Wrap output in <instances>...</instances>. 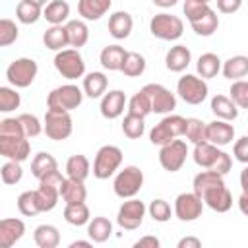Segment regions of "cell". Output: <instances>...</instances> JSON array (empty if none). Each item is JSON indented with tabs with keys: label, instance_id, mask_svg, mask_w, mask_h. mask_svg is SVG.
<instances>
[{
	"label": "cell",
	"instance_id": "obj_1",
	"mask_svg": "<svg viewBox=\"0 0 248 248\" xmlns=\"http://www.w3.org/2000/svg\"><path fill=\"white\" fill-rule=\"evenodd\" d=\"M184 14H186V19L190 21L192 29L202 37H211L219 27V17H217L215 10L209 8V4L186 0Z\"/></svg>",
	"mask_w": 248,
	"mask_h": 248
},
{
	"label": "cell",
	"instance_id": "obj_2",
	"mask_svg": "<svg viewBox=\"0 0 248 248\" xmlns=\"http://www.w3.org/2000/svg\"><path fill=\"white\" fill-rule=\"evenodd\" d=\"M72 130H74V124H72L70 112H66V110H56V108H46L43 132L46 134L48 140H54V141L68 140L70 134H72Z\"/></svg>",
	"mask_w": 248,
	"mask_h": 248
},
{
	"label": "cell",
	"instance_id": "obj_3",
	"mask_svg": "<svg viewBox=\"0 0 248 248\" xmlns=\"http://www.w3.org/2000/svg\"><path fill=\"white\" fill-rule=\"evenodd\" d=\"M149 31L161 41H176L184 33V23L178 16L172 14H155L149 21Z\"/></svg>",
	"mask_w": 248,
	"mask_h": 248
},
{
	"label": "cell",
	"instance_id": "obj_4",
	"mask_svg": "<svg viewBox=\"0 0 248 248\" xmlns=\"http://www.w3.org/2000/svg\"><path fill=\"white\" fill-rule=\"evenodd\" d=\"M54 68L56 72L66 79H78L85 74V62L78 48H62L54 56Z\"/></svg>",
	"mask_w": 248,
	"mask_h": 248
},
{
	"label": "cell",
	"instance_id": "obj_5",
	"mask_svg": "<svg viewBox=\"0 0 248 248\" xmlns=\"http://www.w3.org/2000/svg\"><path fill=\"white\" fill-rule=\"evenodd\" d=\"M83 101V91L74 85V83H66V85H58L48 93L46 105L48 108H56V110H74L81 105Z\"/></svg>",
	"mask_w": 248,
	"mask_h": 248
},
{
	"label": "cell",
	"instance_id": "obj_6",
	"mask_svg": "<svg viewBox=\"0 0 248 248\" xmlns=\"http://www.w3.org/2000/svg\"><path fill=\"white\" fill-rule=\"evenodd\" d=\"M122 165V151L116 145H103L93 161V176L99 180L110 178Z\"/></svg>",
	"mask_w": 248,
	"mask_h": 248
},
{
	"label": "cell",
	"instance_id": "obj_7",
	"mask_svg": "<svg viewBox=\"0 0 248 248\" xmlns=\"http://www.w3.org/2000/svg\"><path fill=\"white\" fill-rule=\"evenodd\" d=\"M37 72H39V66L33 58H16L6 68V78L16 89H23L35 81Z\"/></svg>",
	"mask_w": 248,
	"mask_h": 248
},
{
	"label": "cell",
	"instance_id": "obj_8",
	"mask_svg": "<svg viewBox=\"0 0 248 248\" xmlns=\"http://www.w3.org/2000/svg\"><path fill=\"white\" fill-rule=\"evenodd\" d=\"M143 186V172L130 165V167H124L116 176H114V182H112V190L118 198L126 200V198H134Z\"/></svg>",
	"mask_w": 248,
	"mask_h": 248
},
{
	"label": "cell",
	"instance_id": "obj_9",
	"mask_svg": "<svg viewBox=\"0 0 248 248\" xmlns=\"http://www.w3.org/2000/svg\"><path fill=\"white\" fill-rule=\"evenodd\" d=\"M186 118L180 114H167L159 124H155L149 132V140L153 145H165L170 140L182 136Z\"/></svg>",
	"mask_w": 248,
	"mask_h": 248
},
{
	"label": "cell",
	"instance_id": "obj_10",
	"mask_svg": "<svg viewBox=\"0 0 248 248\" xmlns=\"http://www.w3.org/2000/svg\"><path fill=\"white\" fill-rule=\"evenodd\" d=\"M176 93L178 97L188 103V105H202L209 93V87L205 83V79L194 76V74H186L178 79L176 83Z\"/></svg>",
	"mask_w": 248,
	"mask_h": 248
},
{
	"label": "cell",
	"instance_id": "obj_11",
	"mask_svg": "<svg viewBox=\"0 0 248 248\" xmlns=\"http://www.w3.org/2000/svg\"><path fill=\"white\" fill-rule=\"evenodd\" d=\"M188 157V145L186 141L182 140H170L169 143L161 145V151H159V163L165 170L169 172H176L182 169L184 161Z\"/></svg>",
	"mask_w": 248,
	"mask_h": 248
},
{
	"label": "cell",
	"instance_id": "obj_12",
	"mask_svg": "<svg viewBox=\"0 0 248 248\" xmlns=\"http://www.w3.org/2000/svg\"><path fill=\"white\" fill-rule=\"evenodd\" d=\"M145 203L138 198H126V202L118 207V213H116V223L126 229V231H134L138 229L141 223H143V217H145Z\"/></svg>",
	"mask_w": 248,
	"mask_h": 248
},
{
	"label": "cell",
	"instance_id": "obj_13",
	"mask_svg": "<svg viewBox=\"0 0 248 248\" xmlns=\"http://www.w3.org/2000/svg\"><path fill=\"white\" fill-rule=\"evenodd\" d=\"M141 91L149 99L151 112L167 114V112H172L176 108V97L165 85H161V83H147V85H143Z\"/></svg>",
	"mask_w": 248,
	"mask_h": 248
},
{
	"label": "cell",
	"instance_id": "obj_14",
	"mask_svg": "<svg viewBox=\"0 0 248 248\" xmlns=\"http://www.w3.org/2000/svg\"><path fill=\"white\" fill-rule=\"evenodd\" d=\"M31 143L25 136H12V134H0V155L10 161H25L29 157Z\"/></svg>",
	"mask_w": 248,
	"mask_h": 248
},
{
	"label": "cell",
	"instance_id": "obj_15",
	"mask_svg": "<svg viewBox=\"0 0 248 248\" xmlns=\"http://www.w3.org/2000/svg\"><path fill=\"white\" fill-rule=\"evenodd\" d=\"M202 211H203V202L194 192H182V194L176 196V200H174V215L180 221H184V223L196 221L198 217H202Z\"/></svg>",
	"mask_w": 248,
	"mask_h": 248
},
{
	"label": "cell",
	"instance_id": "obj_16",
	"mask_svg": "<svg viewBox=\"0 0 248 248\" xmlns=\"http://www.w3.org/2000/svg\"><path fill=\"white\" fill-rule=\"evenodd\" d=\"M198 198H200L207 207H211V209L217 211V213H227V211L232 207V196H231L229 188L225 186V182L205 188Z\"/></svg>",
	"mask_w": 248,
	"mask_h": 248
},
{
	"label": "cell",
	"instance_id": "obj_17",
	"mask_svg": "<svg viewBox=\"0 0 248 248\" xmlns=\"http://www.w3.org/2000/svg\"><path fill=\"white\" fill-rule=\"evenodd\" d=\"M234 140V126L229 124L227 120H213L205 124V141L213 145H229Z\"/></svg>",
	"mask_w": 248,
	"mask_h": 248
},
{
	"label": "cell",
	"instance_id": "obj_18",
	"mask_svg": "<svg viewBox=\"0 0 248 248\" xmlns=\"http://www.w3.org/2000/svg\"><path fill=\"white\" fill-rule=\"evenodd\" d=\"M124 107H126V95H124V91L112 89V91H108V93L103 95L99 108H101V114L105 118L114 120V118H118L124 112Z\"/></svg>",
	"mask_w": 248,
	"mask_h": 248
},
{
	"label": "cell",
	"instance_id": "obj_19",
	"mask_svg": "<svg viewBox=\"0 0 248 248\" xmlns=\"http://www.w3.org/2000/svg\"><path fill=\"white\" fill-rule=\"evenodd\" d=\"M25 232V223L21 219H0V248L14 246Z\"/></svg>",
	"mask_w": 248,
	"mask_h": 248
},
{
	"label": "cell",
	"instance_id": "obj_20",
	"mask_svg": "<svg viewBox=\"0 0 248 248\" xmlns=\"http://www.w3.org/2000/svg\"><path fill=\"white\" fill-rule=\"evenodd\" d=\"M190 62H192V52H190V48L188 46H184V45H174V46H170L169 48V52H167V56H165V66H167V70H170V72H184L188 66H190Z\"/></svg>",
	"mask_w": 248,
	"mask_h": 248
},
{
	"label": "cell",
	"instance_id": "obj_21",
	"mask_svg": "<svg viewBox=\"0 0 248 248\" xmlns=\"http://www.w3.org/2000/svg\"><path fill=\"white\" fill-rule=\"evenodd\" d=\"M110 6H112V0H79L78 12L83 19L97 21L110 10Z\"/></svg>",
	"mask_w": 248,
	"mask_h": 248
},
{
	"label": "cell",
	"instance_id": "obj_22",
	"mask_svg": "<svg viewBox=\"0 0 248 248\" xmlns=\"http://www.w3.org/2000/svg\"><path fill=\"white\" fill-rule=\"evenodd\" d=\"M132 27H134V19L128 12H114L108 17V33L118 41L130 37Z\"/></svg>",
	"mask_w": 248,
	"mask_h": 248
},
{
	"label": "cell",
	"instance_id": "obj_23",
	"mask_svg": "<svg viewBox=\"0 0 248 248\" xmlns=\"http://www.w3.org/2000/svg\"><path fill=\"white\" fill-rule=\"evenodd\" d=\"M219 153H221V149H219L217 145H213V143H209V141H200V143H194V153H192V157H194V163H196L198 167H202V169H211L213 163L217 161Z\"/></svg>",
	"mask_w": 248,
	"mask_h": 248
},
{
	"label": "cell",
	"instance_id": "obj_24",
	"mask_svg": "<svg viewBox=\"0 0 248 248\" xmlns=\"http://www.w3.org/2000/svg\"><path fill=\"white\" fill-rule=\"evenodd\" d=\"M124 56H126L124 46H120V45H108V46H105V48L101 50L99 62H101V66H103L105 70L116 72V70H120V66H122V62H124Z\"/></svg>",
	"mask_w": 248,
	"mask_h": 248
},
{
	"label": "cell",
	"instance_id": "obj_25",
	"mask_svg": "<svg viewBox=\"0 0 248 248\" xmlns=\"http://www.w3.org/2000/svg\"><path fill=\"white\" fill-rule=\"evenodd\" d=\"M60 196L66 203H79L85 202L87 198V190L83 186L81 180H74V178H64L62 186H60Z\"/></svg>",
	"mask_w": 248,
	"mask_h": 248
},
{
	"label": "cell",
	"instance_id": "obj_26",
	"mask_svg": "<svg viewBox=\"0 0 248 248\" xmlns=\"http://www.w3.org/2000/svg\"><path fill=\"white\" fill-rule=\"evenodd\" d=\"M64 29H66L68 45L74 46V48L83 46V45L87 43V39H89V29H87L85 21H81V19H70V21L64 25Z\"/></svg>",
	"mask_w": 248,
	"mask_h": 248
},
{
	"label": "cell",
	"instance_id": "obj_27",
	"mask_svg": "<svg viewBox=\"0 0 248 248\" xmlns=\"http://www.w3.org/2000/svg\"><path fill=\"white\" fill-rule=\"evenodd\" d=\"M68 16H70V4L66 0H52L43 10V17L50 25H62L68 19Z\"/></svg>",
	"mask_w": 248,
	"mask_h": 248
},
{
	"label": "cell",
	"instance_id": "obj_28",
	"mask_svg": "<svg viewBox=\"0 0 248 248\" xmlns=\"http://www.w3.org/2000/svg\"><path fill=\"white\" fill-rule=\"evenodd\" d=\"M211 112L219 118V120H234L238 116V107L231 101V97L225 95H215L211 99Z\"/></svg>",
	"mask_w": 248,
	"mask_h": 248
},
{
	"label": "cell",
	"instance_id": "obj_29",
	"mask_svg": "<svg viewBox=\"0 0 248 248\" xmlns=\"http://www.w3.org/2000/svg\"><path fill=\"white\" fill-rule=\"evenodd\" d=\"M107 83H108V79L103 72H89L83 78V89L81 91H83V95L97 99L107 91Z\"/></svg>",
	"mask_w": 248,
	"mask_h": 248
},
{
	"label": "cell",
	"instance_id": "obj_30",
	"mask_svg": "<svg viewBox=\"0 0 248 248\" xmlns=\"http://www.w3.org/2000/svg\"><path fill=\"white\" fill-rule=\"evenodd\" d=\"M221 72L227 79H240L248 74V58L238 54V56H231L229 60H225L221 64Z\"/></svg>",
	"mask_w": 248,
	"mask_h": 248
},
{
	"label": "cell",
	"instance_id": "obj_31",
	"mask_svg": "<svg viewBox=\"0 0 248 248\" xmlns=\"http://www.w3.org/2000/svg\"><path fill=\"white\" fill-rule=\"evenodd\" d=\"M33 238L39 248H56L60 244V232L54 225H39L33 232Z\"/></svg>",
	"mask_w": 248,
	"mask_h": 248
},
{
	"label": "cell",
	"instance_id": "obj_32",
	"mask_svg": "<svg viewBox=\"0 0 248 248\" xmlns=\"http://www.w3.org/2000/svg\"><path fill=\"white\" fill-rule=\"evenodd\" d=\"M196 70H198V74L202 76V79L215 78V76L221 72V58H219L217 54H213V52H203V54L198 58Z\"/></svg>",
	"mask_w": 248,
	"mask_h": 248
},
{
	"label": "cell",
	"instance_id": "obj_33",
	"mask_svg": "<svg viewBox=\"0 0 248 248\" xmlns=\"http://www.w3.org/2000/svg\"><path fill=\"white\" fill-rule=\"evenodd\" d=\"M89 159L85 155H72L68 161H66V174L68 178H74V180H85L89 176Z\"/></svg>",
	"mask_w": 248,
	"mask_h": 248
},
{
	"label": "cell",
	"instance_id": "obj_34",
	"mask_svg": "<svg viewBox=\"0 0 248 248\" xmlns=\"http://www.w3.org/2000/svg\"><path fill=\"white\" fill-rule=\"evenodd\" d=\"M87 234L93 242H105L112 234V223L107 217H93L87 221Z\"/></svg>",
	"mask_w": 248,
	"mask_h": 248
},
{
	"label": "cell",
	"instance_id": "obj_35",
	"mask_svg": "<svg viewBox=\"0 0 248 248\" xmlns=\"http://www.w3.org/2000/svg\"><path fill=\"white\" fill-rule=\"evenodd\" d=\"M43 43L46 48L50 50H62L64 46H68V37H66V29L64 25H50L45 33H43Z\"/></svg>",
	"mask_w": 248,
	"mask_h": 248
},
{
	"label": "cell",
	"instance_id": "obj_36",
	"mask_svg": "<svg viewBox=\"0 0 248 248\" xmlns=\"http://www.w3.org/2000/svg\"><path fill=\"white\" fill-rule=\"evenodd\" d=\"M54 169H58V163H56V159H54L50 153L41 151V153H37L35 159L31 161V174H33L37 180H41L45 174H48V172L54 170Z\"/></svg>",
	"mask_w": 248,
	"mask_h": 248
},
{
	"label": "cell",
	"instance_id": "obj_37",
	"mask_svg": "<svg viewBox=\"0 0 248 248\" xmlns=\"http://www.w3.org/2000/svg\"><path fill=\"white\" fill-rule=\"evenodd\" d=\"M64 219L70 225H74V227L87 225V221H89V207L85 205V202L66 203V207H64Z\"/></svg>",
	"mask_w": 248,
	"mask_h": 248
},
{
	"label": "cell",
	"instance_id": "obj_38",
	"mask_svg": "<svg viewBox=\"0 0 248 248\" xmlns=\"http://www.w3.org/2000/svg\"><path fill=\"white\" fill-rule=\"evenodd\" d=\"M120 72L126 78H138L145 72V58L140 52H126L124 62L120 66Z\"/></svg>",
	"mask_w": 248,
	"mask_h": 248
},
{
	"label": "cell",
	"instance_id": "obj_39",
	"mask_svg": "<svg viewBox=\"0 0 248 248\" xmlns=\"http://www.w3.org/2000/svg\"><path fill=\"white\" fill-rule=\"evenodd\" d=\"M16 17H17V21L29 25V23H35L43 17V10H41V6L29 2V0H21L16 8Z\"/></svg>",
	"mask_w": 248,
	"mask_h": 248
},
{
	"label": "cell",
	"instance_id": "obj_40",
	"mask_svg": "<svg viewBox=\"0 0 248 248\" xmlns=\"http://www.w3.org/2000/svg\"><path fill=\"white\" fill-rule=\"evenodd\" d=\"M122 132H124V136L130 138V140H138V138H141L143 132H145L143 118L128 112V114L124 116V120H122Z\"/></svg>",
	"mask_w": 248,
	"mask_h": 248
},
{
	"label": "cell",
	"instance_id": "obj_41",
	"mask_svg": "<svg viewBox=\"0 0 248 248\" xmlns=\"http://www.w3.org/2000/svg\"><path fill=\"white\" fill-rule=\"evenodd\" d=\"M182 136H186V140L192 143L205 141V122H202L200 118H186Z\"/></svg>",
	"mask_w": 248,
	"mask_h": 248
},
{
	"label": "cell",
	"instance_id": "obj_42",
	"mask_svg": "<svg viewBox=\"0 0 248 248\" xmlns=\"http://www.w3.org/2000/svg\"><path fill=\"white\" fill-rule=\"evenodd\" d=\"M17 209H19V213L25 215V217H35L37 213H41L39 203H37L35 190H27V192H21V194L17 196Z\"/></svg>",
	"mask_w": 248,
	"mask_h": 248
},
{
	"label": "cell",
	"instance_id": "obj_43",
	"mask_svg": "<svg viewBox=\"0 0 248 248\" xmlns=\"http://www.w3.org/2000/svg\"><path fill=\"white\" fill-rule=\"evenodd\" d=\"M128 112L130 114H136V116H141L145 118L149 112H151V105H149V99L143 91H138L130 101H128Z\"/></svg>",
	"mask_w": 248,
	"mask_h": 248
},
{
	"label": "cell",
	"instance_id": "obj_44",
	"mask_svg": "<svg viewBox=\"0 0 248 248\" xmlns=\"http://www.w3.org/2000/svg\"><path fill=\"white\" fill-rule=\"evenodd\" d=\"M21 176H23V169H21V165L17 161H10L8 159V163H4L2 169H0V180L4 184H10V186L17 184L21 180Z\"/></svg>",
	"mask_w": 248,
	"mask_h": 248
},
{
	"label": "cell",
	"instance_id": "obj_45",
	"mask_svg": "<svg viewBox=\"0 0 248 248\" xmlns=\"http://www.w3.org/2000/svg\"><path fill=\"white\" fill-rule=\"evenodd\" d=\"M17 35H19V29H17L16 21L0 17V48L14 45L17 41Z\"/></svg>",
	"mask_w": 248,
	"mask_h": 248
},
{
	"label": "cell",
	"instance_id": "obj_46",
	"mask_svg": "<svg viewBox=\"0 0 248 248\" xmlns=\"http://www.w3.org/2000/svg\"><path fill=\"white\" fill-rule=\"evenodd\" d=\"M17 120L21 124V130H23V136L25 138H37L43 132V124H41V120L35 114L23 112V114L17 116Z\"/></svg>",
	"mask_w": 248,
	"mask_h": 248
},
{
	"label": "cell",
	"instance_id": "obj_47",
	"mask_svg": "<svg viewBox=\"0 0 248 248\" xmlns=\"http://www.w3.org/2000/svg\"><path fill=\"white\" fill-rule=\"evenodd\" d=\"M229 93H231V101L238 108H248V83L244 79H234Z\"/></svg>",
	"mask_w": 248,
	"mask_h": 248
},
{
	"label": "cell",
	"instance_id": "obj_48",
	"mask_svg": "<svg viewBox=\"0 0 248 248\" xmlns=\"http://www.w3.org/2000/svg\"><path fill=\"white\" fill-rule=\"evenodd\" d=\"M21 97L12 87H0V112H12L19 107Z\"/></svg>",
	"mask_w": 248,
	"mask_h": 248
},
{
	"label": "cell",
	"instance_id": "obj_49",
	"mask_svg": "<svg viewBox=\"0 0 248 248\" xmlns=\"http://www.w3.org/2000/svg\"><path fill=\"white\" fill-rule=\"evenodd\" d=\"M147 211H149V215L153 217V221H157V223H167V221L170 219V215H172L170 205H169L165 200H161V198L153 200V202L149 203Z\"/></svg>",
	"mask_w": 248,
	"mask_h": 248
},
{
	"label": "cell",
	"instance_id": "obj_50",
	"mask_svg": "<svg viewBox=\"0 0 248 248\" xmlns=\"http://www.w3.org/2000/svg\"><path fill=\"white\" fill-rule=\"evenodd\" d=\"M231 169H232V159H231V155H229V153H225V151H221V153H219V157H217V161L213 163V167H211L209 170H213V172H217V174L225 176Z\"/></svg>",
	"mask_w": 248,
	"mask_h": 248
},
{
	"label": "cell",
	"instance_id": "obj_51",
	"mask_svg": "<svg viewBox=\"0 0 248 248\" xmlns=\"http://www.w3.org/2000/svg\"><path fill=\"white\" fill-rule=\"evenodd\" d=\"M232 155L236 157V161H240L242 165L248 163V138L242 136L236 140V143L232 145Z\"/></svg>",
	"mask_w": 248,
	"mask_h": 248
},
{
	"label": "cell",
	"instance_id": "obj_52",
	"mask_svg": "<svg viewBox=\"0 0 248 248\" xmlns=\"http://www.w3.org/2000/svg\"><path fill=\"white\" fill-rule=\"evenodd\" d=\"M0 134H12V136H23L21 124L17 118H4L0 120Z\"/></svg>",
	"mask_w": 248,
	"mask_h": 248
},
{
	"label": "cell",
	"instance_id": "obj_53",
	"mask_svg": "<svg viewBox=\"0 0 248 248\" xmlns=\"http://www.w3.org/2000/svg\"><path fill=\"white\" fill-rule=\"evenodd\" d=\"M242 6V0H217V10L221 14H234Z\"/></svg>",
	"mask_w": 248,
	"mask_h": 248
},
{
	"label": "cell",
	"instance_id": "obj_54",
	"mask_svg": "<svg viewBox=\"0 0 248 248\" xmlns=\"http://www.w3.org/2000/svg\"><path fill=\"white\" fill-rule=\"evenodd\" d=\"M159 238L157 236H141L140 240H136V248H159Z\"/></svg>",
	"mask_w": 248,
	"mask_h": 248
},
{
	"label": "cell",
	"instance_id": "obj_55",
	"mask_svg": "<svg viewBox=\"0 0 248 248\" xmlns=\"http://www.w3.org/2000/svg\"><path fill=\"white\" fill-rule=\"evenodd\" d=\"M200 246H202V240L196 236H184L178 240V248H200Z\"/></svg>",
	"mask_w": 248,
	"mask_h": 248
},
{
	"label": "cell",
	"instance_id": "obj_56",
	"mask_svg": "<svg viewBox=\"0 0 248 248\" xmlns=\"http://www.w3.org/2000/svg\"><path fill=\"white\" fill-rule=\"evenodd\" d=\"M155 6H159V8H172L178 0H151Z\"/></svg>",
	"mask_w": 248,
	"mask_h": 248
},
{
	"label": "cell",
	"instance_id": "obj_57",
	"mask_svg": "<svg viewBox=\"0 0 248 248\" xmlns=\"http://www.w3.org/2000/svg\"><path fill=\"white\" fill-rule=\"evenodd\" d=\"M78 246H85L87 248V246H91V242L89 240H76V242L70 244V248H78Z\"/></svg>",
	"mask_w": 248,
	"mask_h": 248
},
{
	"label": "cell",
	"instance_id": "obj_58",
	"mask_svg": "<svg viewBox=\"0 0 248 248\" xmlns=\"http://www.w3.org/2000/svg\"><path fill=\"white\" fill-rule=\"evenodd\" d=\"M238 202H240V211H242V213H246V192H242V196H240V200H238Z\"/></svg>",
	"mask_w": 248,
	"mask_h": 248
},
{
	"label": "cell",
	"instance_id": "obj_59",
	"mask_svg": "<svg viewBox=\"0 0 248 248\" xmlns=\"http://www.w3.org/2000/svg\"><path fill=\"white\" fill-rule=\"evenodd\" d=\"M29 2H33V4H37V6H41V8L48 4V0H29Z\"/></svg>",
	"mask_w": 248,
	"mask_h": 248
},
{
	"label": "cell",
	"instance_id": "obj_60",
	"mask_svg": "<svg viewBox=\"0 0 248 248\" xmlns=\"http://www.w3.org/2000/svg\"><path fill=\"white\" fill-rule=\"evenodd\" d=\"M194 2H202V4H209L211 0H194Z\"/></svg>",
	"mask_w": 248,
	"mask_h": 248
}]
</instances>
